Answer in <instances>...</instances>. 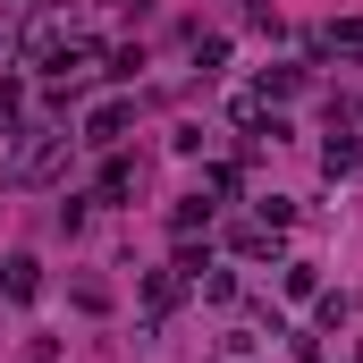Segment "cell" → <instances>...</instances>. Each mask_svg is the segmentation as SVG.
Wrapping results in <instances>:
<instances>
[{
  "label": "cell",
  "mask_w": 363,
  "mask_h": 363,
  "mask_svg": "<svg viewBox=\"0 0 363 363\" xmlns=\"http://www.w3.org/2000/svg\"><path fill=\"white\" fill-rule=\"evenodd\" d=\"M245 9H262V0H245Z\"/></svg>",
  "instance_id": "obj_5"
},
{
  "label": "cell",
  "mask_w": 363,
  "mask_h": 363,
  "mask_svg": "<svg viewBox=\"0 0 363 363\" xmlns=\"http://www.w3.org/2000/svg\"><path fill=\"white\" fill-rule=\"evenodd\" d=\"M0 271H9V279H0V287H9V296H17V304H26V296H34V287H43V279H34V262H26V254H17V262H0Z\"/></svg>",
  "instance_id": "obj_3"
},
{
  "label": "cell",
  "mask_w": 363,
  "mask_h": 363,
  "mask_svg": "<svg viewBox=\"0 0 363 363\" xmlns=\"http://www.w3.org/2000/svg\"><path fill=\"white\" fill-rule=\"evenodd\" d=\"M330 51H363V26H330Z\"/></svg>",
  "instance_id": "obj_4"
},
{
  "label": "cell",
  "mask_w": 363,
  "mask_h": 363,
  "mask_svg": "<svg viewBox=\"0 0 363 363\" xmlns=\"http://www.w3.org/2000/svg\"><path fill=\"white\" fill-rule=\"evenodd\" d=\"M118 135H127V101H110V110H93L85 144H118Z\"/></svg>",
  "instance_id": "obj_2"
},
{
  "label": "cell",
  "mask_w": 363,
  "mask_h": 363,
  "mask_svg": "<svg viewBox=\"0 0 363 363\" xmlns=\"http://www.w3.org/2000/svg\"><path fill=\"white\" fill-rule=\"evenodd\" d=\"M60 161H68V135H60V127H26V135L9 144V178H17V186L60 178Z\"/></svg>",
  "instance_id": "obj_1"
}]
</instances>
